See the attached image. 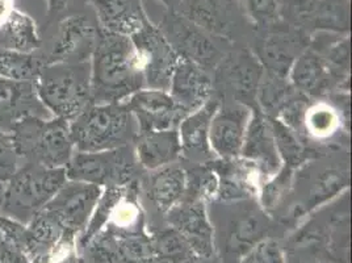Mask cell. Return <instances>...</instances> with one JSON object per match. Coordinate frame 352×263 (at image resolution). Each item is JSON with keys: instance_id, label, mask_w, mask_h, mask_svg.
I'll return each mask as SVG.
<instances>
[{"instance_id": "obj_2", "label": "cell", "mask_w": 352, "mask_h": 263, "mask_svg": "<svg viewBox=\"0 0 352 263\" xmlns=\"http://www.w3.org/2000/svg\"><path fill=\"white\" fill-rule=\"evenodd\" d=\"M10 133L20 165L65 169L75 151L70 121L58 117H24Z\"/></svg>"}, {"instance_id": "obj_32", "label": "cell", "mask_w": 352, "mask_h": 263, "mask_svg": "<svg viewBox=\"0 0 352 263\" xmlns=\"http://www.w3.org/2000/svg\"><path fill=\"white\" fill-rule=\"evenodd\" d=\"M129 186L104 187L102 195H100L98 203L95 205V209H94V212L89 218V221H88L87 227H86V233L83 237V242H87L91 238H94L95 234L98 233L107 224V221L111 219V215H112L113 209L116 208L118 202L124 198V195L126 193Z\"/></svg>"}, {"instance_id": "obj_9", "label": "cell", "mask_w": 352, "mask_h": 263, "mask_svg": "<svg viewBox=\"0 0 352 263\" xmlns=\"http://www.w3.org/2000/svg\"><path fill=\"white\" fill-rule=\"evenodd\" d=\"M160 30L180 59L191 61L206 72L216 69L223 59L220 49L201 27L182 16H167Z\"/></svg>"}, {"instance_id": "obj_22", "label": "cell", "mask_w": 352, "mask_h": 263, "mask_svg": "<svg viewBox=\"0 0 352 263\" xmlns=\"http://www.w3.org/2000/svg\"><path fill=\"white\" fill-rule=\"evenodd\" d=\"M291 30L271 33L262 45L261 62L264 70L287 76L296 59L308 49V41L301 34V30Z\"/></svg>"}, {"instance_id": "obj_37", "label": "cell", "mask_w": 352, "mask_h": 263, "mask_svg": "<svg viewBox=\"0 0 352 263\" xmlns=\"http://www.w3.org/2000/svg\"><path fill=\"white\" fill-rule=\"evenodd\" d=\"M20 162L16 154L11 133L0 128V182L6 183L19 169Z\"/></svg>"}, {"instance_id": "obj_24", "label": "cell", "mask_w": 352, "mask_h": 263, "mask_svg": "<svg viewBox=\"0 0 352 263\" xmlns=\"http://www.w3.org/2000/svg\"><path fill=\"white\" fill-rule=\"evenodd\" d=\"M99 30L132 37L146 25L141 8L128 0H94Z\"/></svg>"}, {"instance_id": "obj_27", "label": "cell", "mask_w": 352, "mask_h": 263, "mask_svg": "<svg viewBox=\"0 0 352 263\" xmlns=\"http://www.w3.org/2000/svg\"><path fill=\"white\" fill-rule=\"evenodd\" d=\"M350 183V169L349 166L343 167H327L320 173V176L313 180L309 189L307 199L301 203V213H305L310 209L322 205L331 200L333 198L347 190Z\"/></svg>"}, {"instance_id": "obj_31", "label": "cell", "mask_w": 352, "mask_h": 263, "mask_svg": "<svg viewBox=\"0 0 352 263\" xmlns=\"http://www.w3.org/2000/svg\"><path fill=\"white\" fill-rule=\"evenodd\" d=\"M25 225L0 213V263H30L24 253Z\"/></svg>"}, {"instance_id": "obj_42", "label": "cell", "mask_w": 352, "mask_h": 263, "mask_svg": "<svg viewBox=\"0 0 352 263\" xmlns=\"http://www.w3.org/2000/svg\"><path fill=\"white\" fill-rule=\"evenodd\" d=\"M3 195H4V183L0 182V205L3 203Z\"/></svg>"}, {"instance_id": "obj_34", "label": "cell", "mask_w": 352, "mask_h": 263, "mask_svg": "<svg viewBox=\"0 0 352 263\" xmlns=\"http://www.w3.org/2000/svg\"><path fill=\"white\" fill-rule=\"evenodd\" d=\"M350 8L347 0H321L313 27L331 32H347Z\"/></svg>"}, {"instance_id": "obj_4", "label": "cell", "mask_w": 352, "mask_h": 263, "mask_svg": "<svg viewBox=\"0 0 352 263\" xmlns=\"http://www.w3.org/2000/svg\"><path fill=\"white\" fill-rule=\"evenodd\" d=\"M34 88L52 116L72 121L91 104V63L44 65Z\"/></svg>"}, {"instance_id": "obj_15", "label": "cell", "mask_w": 352, "mask_h": 263, "mask_svg": "<svg viewBox=\"0 0 352 263\" xmlns=\"http://www.w3.org/2000/svg\"><path fill=\"white\" fill-rule=\"evenodd\" d=\"M239 157L256 169L262 180L275 176L283 166L270 120L258 107L252 108Z\"/></svg>"}, {"instance_id": "obj_19", "label": "cell", "mask_w": 352, "mask_h": 263, "mask_svg": "<svg viewBox=\"0 0 352 263\" xmlns=\"http://www.w3.org/2000/svg\"><path fill=\"white\" fill-rule=\"evenodd\" d=\"M27 116L53 117L40 102L34 83L0 78V128L10 133L17 121Z\"/></svg>"}, {"instance_id": "obj_25", "label": "cell", "mask_w": 352, "mask_h": 263, "mask_svg": "<svg viewBox=\"0 0 352 263\" xmlns=\"http://www.w3.org/2000/svg\"><path fill=\"white\" fill-rule=\"evenodd\" d=\"M148 196L154 205L164 213L180 203L187 191V173L176 163L153 171L147 182Z\"/></svg>"}, {"instance_id": "obj_39", "label": "cell", "mask_w": 352, "mask_h": 263, "mask_svg": "<svg viewBox=\"0 0 352 263\" xmlns=\"http://www.w3.org/2000/svg\"><path fill=\"white\" fill-rule=\"evenodd\" d=\"M251 261L252 263H283V257L276 242L264 241L255 249Z\"/></svg>"}, {"instance_id": "obj_36", "label": "cell", "mask_w": 352, "mask_h": 263, "mask_svg": "<svg viewBox=\"0 0 352 263\" xmlns=\"http://www.w3.org/2000/svg\"><path fill=\"white\" fill-rule=\"evenodd\" d=\"M219 190V180L209 165L195 167L187 174V199L206 202L209 199H216Z\"/></svg>"}, {"instance_id": "obj_14", "label": "cell", "mask_w": 352, "mask_h": 263, "mask_svg": "<svg viewBox=\"0 0 352 263\" xmlns=\"http://www.w3.org/2000/svg\"><path fill=\"white\" fill-rule=\"evenodd\" d=\"M102 191L95 185L67 180L45 208L53 212L69 231L78 233L87 227Z\"/></svg>"}, {"instance_id": "obj_38", "label": "cell", "mask_w": 352, "mask_h": 263, "mask_svg": "<svg viewBox=\"0 0 352 263\" xmlns=\"http://www.w3.org/2000/svg\"><path fill=\"white\" fill-rule=\"evenodd\" d=\"M249 7L258 21L270 23L278 15L279 0H249Z\"/></svg>"}, {"instance_id": "obj_8", "label": "cell", "mask_w": 352, "mask_h": 263, "mask_svg": "<svg viewBox=\"0 0 352 263\" xmlns=\"http://www.w3.org/2000/svg\"><path fill=\"white\" fill-rule=\"evenodd\" d=\"M131 39L142 65L145 86L168 91L171 76L180 61L174 48L166 40L161 30L151 27L148 23Z\"/></svg>"}, {"instance_id": "obj_3", "label": "cell", "mask_w": 352, "mask_h": 263, "mask_svg": "<svg viewBox=\"0 0 352 263\" xmlns=\"http://www.w3.org/2000/svg\"><path fill=\"white\" fill-rule=\"evenodd\" d=\"M76 151H104L134 143L138 127L125 103L89 104L70 121Z\"/></svg>"}, {"instance_id": "obj_5", "label": "cell", "mask_w": 352, "mask_h": 263, "mask_svg": "<svg viewBox=\"0 0 352 263\" xmlns=\"http://www.w3.org/2000/svg\"><path fill=\"white\" fill-rule=\"evenodd\" d=\"M66 182L65 169L23 163L4 183L0 213L27 225L44 209Z\"/></svg>"}, {"instance_id": "obj_21", "label": "cell", "mask_w": 352, "mask_h": 263, "mask_svg": "<svg viewBox=\"0 0 352 263\" xmlns=\"http://www.w3.org/2000/svg\"><path fill=\"white\" fill-rule=\"evenodd\" d=\"M134 151L138 163L150 171L175 163L182 157L177 128L138 133Z\"/></svg>"}, {"instance_id": "obj_30", "label": "cell", "mask_w": 352, "mask_h": 263, "mask_svg": "<svg viewBox=\"0 0 352 263\" xmlns=\"http://www.w3.org/2000/svg\"><path fill=\"white\" fill-rule=\"evenodd\" d=\"M44 61L40 52L21 53L0 49V78L14 82L34 83Z\"/></svg>"}, {"instance_id": "obj_6", "label": "cell", "mask_w": 352, "mask_h": 263, "mask_svg": "<svg viewBox=\"0 0 352 263\" xmlns=\"http://www.w3.org/2000/svg\"><path fill=\"white\" fill-rule=\"evenodd\" d=\"M132 145L104 151H74L66 165L67 180L83 182L99 187L129 186L135 183L138 173Z\"/></svg>"}, {"instance_id": "obj_29", "label": "cell", "mask_w": 352, "mask_h": 263, "mask_svg": "<svg viewBox=\"0 0 352 263\" xmlns=\"http://www.w3.org/2000/svg\"><path fill=\"white\" fill-rule=\"evenodd\" d=\"M297 90L287 76L264 70L263 78L256 92L258 108L265 116L276 117L284 105L294 96Z\"/></svg>"}, {"instance_id": "obj_17", "label": "cell", "mask_w": 352, "mask_h": 263, "mask_svg": "<svg viewBox=\"0 0 352 263\" xmlns=\"http://www.w3.org/2000/svg\"><path fill=\"white\" fill-rule=\"evenodd\" d=\"M168 92L179 108L190 115L212 99L213 82L203 67L180 59L171 76Z\"/></svg>"}, {"instance_id": "obj_10", "label": "cell", "mask_w": 352, "mask_h": 263, "mask_svg": "<svg viewBox=\"0 0 352 263\" xmlns=\"http://www.w3.org/2000/svg\"><path fill=\"white\" fill-rule=\"evenodd\" d=\"M124 103L132 112L138 133L177 128L187 116L166 90L142 88Z\"/></svg>"}, {"instance_id": "obj_1", "label": "cell", "mask_w": 352, "mask_h": 263, "mask_svg": "<svg viewBox=\"0 0 352 263\" xmlns=\"http://www.w3.org/2000/svg\"><path fill=\"white\" fill-rule=\"evenodd\" d=\"M89 63L91 104L125 102L145 88L142 65L131 37L99 30Z\"/></svg>"}, {"instance_id": "obj_13", "label": "cell", "mask_w": 352, "mask_h": 263, "mask_svg": "<svg viewBox=\"0 0 352 263\" xmlns=\"http://www.w3.org/2000/svg\"><path fill=\"white\" fill-rule=\"evenodd\" d=\"M252 108L241 103L219 105L209 127V144L217 158L241 156Z\"/></svg>"}, {"instance_id": "obj_40", "label": "cell", "mask_w": 352, "mask_h": 263, "mask_svg": "<svg viewBox=\"0 0 352 263\" xmlns=\"http://www.w3.org/2000/svg\"><path fill=\"white\" fill-rule=\"evenodd\" d=\"M15 10V0H0V27L8 20Z\"/></svg>"}, {"instance_id": "obj_16", "label": "cell", "mask_w": 352, "mask_h": 263, "mask_svg": "<svg viewBox=\"0 0 352 263\" xmlns=\"http://www.w3.org/2000/svg\"><path fill=\"white\" fill-rule=\"evenodd\" d=\"M208 165L219 180L217 200L241 202L250 200L258 195L259 173L242 157L216 158Z\"/></svg>"}, {"instance_id": "obj_18", "label": "cell", "mask_w": 352, "mask_h": 263, "mask_svg": "<svg viewBox=\"0 0 352 263\" xmlns=\"http://www.w3.org/2000/svg\"><path fill=\"white\" fill-rule=\"evenodd\" d=\"M219 105V101L210 99L200 109L184 117L177 125L182 156L193 163L208 165L217 158L209 144V127Z\"/></svg>"}, {"instance_id": "obj_7", "label": "cell", "mask_w": 352, "mask_h": 263, "mask_svg": "<svg viewBox=\"0 0 352 263\" xmlns=\"http://www.w3.org/2000/svg\"><path fill=\"white\" fill-rule=\"evenodd\" d=\"M99 39V28L85 15H72L59 23L58 30L46 52L44 65L78 63L91 61Z\"/></svg>"}, {"instance_id": "obj_35", "label": "cell", "mask_w": 352, "mask_h": 263, "mask_svg": "<svg viewBox=\"0 0 352 263\" xmlns=\"http://www.w3.org/2000/svg\"><path fill=\"white\" fill-rule=\"evenodd\" d=\"M321 0H279L281 17L294 30L313 27Z\"/></svg>"}, {"instance_id": "obj_11", "label": "cell", "mask_w": 352, "mask_h": 263, "mask_svg": "<svg viewBox=\"0 0 352 263\" xmlns=\"http://www.w3.org/2000/svg\"><path fill=\"white\" fill-rule=\"evenodd\" d=\"M333 101L326 102L323 98L310 99L297 131L304 143L307 140L326 143L336 137L339 132L349 131V94L338 92Z\"/></svg>"}, {"instance_id": "obj_20", "label": "cell", "mask_w": 352, "mask_h": 263, "mask_svg": "<svg viewBox=\"0 0 352 263\" xmlns=\"http://www.w3.org/2000/svg\"><path fill=\"white\" fill-rule=\"evenodd\" d=\"M288 79L300 94L309 99H322L333 88H337L324 59L314 49L304 50L296 59Z\"/></svg>"}, {"instance_id": "obj_28", "label": "cell", "mask_w": 352, "mask_h": 263, "mask_svg": "<svg viewBox=\"0 0 352 263\" xmlns=\"http://www.w3.org/2000/svg\"><path fill=\"white\" fill-rule=\"evenodd\" d=\"M268 117V116H267ZM283 166L296 170L313 158L314 150L298 137L289 127L276 117H268Z\"/></svg>"}, {"instance_id": "obj_33", "label": "cell", "mask_w": 352, "mask_h": 263, "mask_svg": "<svg viewBox=\"0 0 352 263\" xmlns=\"http://www.w3.org/2000/svg\"><path fill=\"white\" fill-rule=\"evenodd\" d=\"M294 171L287 166H281L275 176L262 180L259 185L258 198L259 204L262 205L264 211H274L283 203L292 187Z\"/></svg>"}, {"instance_id": "obj_23", "label": "cell", "mask_w": 352, "mask_h": 263, "mask_svg": "<svg viewBox=\"0 0 352 263\" xmlns=\"http://www.w3.org/2000/svg\"><path fill=\"white\" fill-rule=\"evenodd\" d=\"M168 220L200 253L210 250L212 228L206 218V202L184 198L168 212Z\"/></svg>"}, {"instance_id": "obj_12", "label": "cell", "mask_w": 352, "mask_h": 263, "mask_svg": "<svg viewBox=\"0 0 352 263\" xmlns=\"http://www.w3.org/2000/svg\"><path fill=\"white\" fill-rule=\"evenodd\" d=\"M216 69H219V82L233 95L235 103L255 108L256 92L264 74L261 59L249 50H236L221 59Z\"/></svg>"}, {"instance_id": "obj_41", "label": "cell", "mask_w": 352, "mask_h": 263, "mask_svg": "<svg viewBox=\"0 0 352 263\" xmlns=\"http://www.w3.org/2000/svg\"><path fill=\"white\" fill-rule=\"evenodd\" d=\"M70 0H47V11L50 15H56L62 12Z\"/></svg>"}, {"instance_id": "obj_26", "label": "cell", "mask_w": 352, "mask_h": 263, "mask_svg": "<svg viewBox=\"0 0 352 263\" xmlns=\"http://www.w3.org/2000/svg\"><path fill=\"white\" fill-rule=\"evenodd\" d=\"M40 46L41 37L36 21L15 8L8 20L0 27V49L34 53Z\"/></svg>"}]
</instances>
